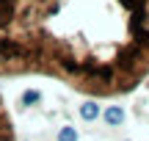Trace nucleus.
<instances>
[{"instance_id": "6", "label": "nucleus", "mask_w": 149, "mask_h": 141, "mask_svg": "<svg viewBox=\"0 0 149 141\" xmlns=\"http://www.w3.org/2000/svg\"><path fill=\"white\" fill-rule=\"evenodd\" d=\"M36 100H39V94H36V91H28L25 97H22V103L28 105V103H36Z\"/></svg>"}, {"instance_id": "2", "label": "nucleus", "mask_w": 149, "mask_h": 141, "mask_svg": "<svg viewBox=\"0 0 149 141\" xmlns=\"http://www.w3.org/2000/svg\"><path fill=\"white\" fill-rule=\"evenodd\" d=\"M0 141H17L14 125H11V116H8V108H6V103H3V94H0Z\"/></svg>"}, {"instance_id": "1", "label": "nucleus", "mask_w": 149, "mask_h": 141, "mask_svg": "<svg viewBox=\"0 0 149 141\" xmlns=\"http://www.w3.org/2000/svg\"><path fill=\"white\" fill-rule=\"evenodd\" d=\"M146 75L149 0H0V77L122 97Z\"/></svg>"}, {"instance_id": "4", "label": "nucleus", "mask_w": 149, "mask_h": 141, "mask_svg": "<svg viewBox=\"0 0 149 141\" xmlns=\"http://www.w3.org/2000/svg\"><path fill=\"white\" fill-rule=\"evenodd\" d=\"M80 116H83V119H97V105L94 103H86L83 108H80Z\"/></svg>"}, {"instance_id": "5", "label": "nucleus", "mask_w": 149, "mask_h": 141, "mask_svg": "<svg viewBox=\"0 0 149 141\" xmlns=\"http://www.w3.org/2000/svg\"><path fill=\"white\" fill-rule=\"evenodd\" d=\"M58 141H77V133H74L72 127H64V130L58 133Z\"/></svg>"}, {"instance_id": "3", "label": "nucleus", "mask_w": 149, "mask_h": 141, "mask_svg": "<svg viewBox=\"0 0 149 141\" xmlns=\"http://www.w3.org/2000/svg\"><path fill=\"white\" fill-rule=\"evenodd\" d=\"M105 122H108V125H113V127H119L124 122V111L122 108H108L105 111Z\"/></svg>"}]
</instances>
